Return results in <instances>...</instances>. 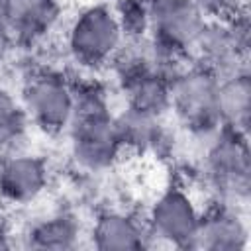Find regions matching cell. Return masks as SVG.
<instances>
[{"label":"cell","instance_id":"6da1fadb","mask_svg":"<svg viewBox=\"0 0 251 251\" xmlns=\"http://www.w3.org/2000/svg\"><path fill=\"white\" fill-rule=\"evenodd\" d=\"M73 92L75 116L67 129L71 157L84 173H106L124 151L110 94L92 78L73 80Z\"/></svg>","mask_w":251,"mask_h":251},{"label":"cell","instance_id":"7a4b0ae2","mask_svg":"<svg viewBox=\"0 0 251 251\" xmlns=\"http://www.w3.org/2000/svg\"><path fill=\"white\" fill-rule=\"evenodd\" d=\"M124 41V31L108 2H92L78 8L65 27L67 57L86 73L110 67Z\"/></svg>","mask_w":251,"mask_h":251},{"label":"cell","instance_id":"3957f363","mask_svg":"<svg viewBox=\"0 0 251 251\" xmlns=\"http://www.w3.org/2000/svg\"><path fill=\"white\" fill-rule=\"evenodd\" d=\"M214 200L245 206L251 190V157L247 135L229 127H220L204 139L200 167Z\"/></svg>","mask_w":251,"mask_h":251},{"label":"cell","instance_id":"277c9868","mask_svg":"<svg viewBox=\"0 0 251 251\" xmlns=\"http://www.w3.org/2000/svg\"><path fill=\"white\" fill-rule=\"evenodd\" d=\"M220 76L198 63H184L171 76V112L176 124L198 139L222 127Z\"/></svg>","mask_w":251,"mask_h":251},{"label":"cell","instance_id":"5b68a950","mask_svg":"<svg viewBox=\"0 0 251 251\" xmlns=\"http://www.w3.org/2000/svg\"><path fill=\"white\" fill-rule=\"evenodd\" d=\"M20 104L29 124L39 131L65 133L75 116L73 80L55 69H35L22 84Z\"/></svg>","mask_w":251,"mask_h":251},{"label":"cell","instance_id":"8992f818","mask_svg":"<svg viewBox=\"0 0 251 251\" xmlns=\"http://www.w3.org/2000/svg\"><path fill=\"white\" fill-rule=\"evenodd\" d=\"M202 208L182 184H169L151 202L145 226L153 245L194 249Z\"/></svg>","mask_w":251,"mask_h":251},{"label":"cell","instance_id":"52a82bcc","mask_svg":"<svg viewBox=\"0 0 251 251\" xmlns=\"http://www.w3.org/2000/svg\"><path fill=\"white\" fill-rule=\"evenodd\" d=\"M247 16L235 10L224 18L208 20L192 47L190 57H194V63L210 69L218 76H224L241 67H247Z\"/></svg>","mask_w":251,"mask_h":251},{"label":"cell","instance_id":"ba28073f","mask_svg":"<svg viewBox=\"0 0 251 251\" xmlns=\"http://www.w3.org/2000/svg\"><path fill=\"white\" fill-rule=\"evenodd\" d=\"M49 186V165L41 155L16 149L0 155V200L12 206L35 202Z\"/></svg>","mask_w":251,"mask_h":251},{"label":"cell","instance_id":"9c48e42d","mask_svg":"<svg viewBox=\"0 0 251 251\" xmlns=\"http://www.w3.org/2000/svg\"><path fill=\"white\" fill-rule=\"evenodd\" d=\"M249 247V224L243 206L212 200L202 208L194 249L206 251H245Z\"/></svg>","mask_w":251,"mask_h":251},{"label":"cell","instance_id":"30bf717a","mask_svg":"<svg viewBox=\"0 0 251 251\" xmlns=\"http://www.w3.org/2000/svg\"><path fill=\"white\" fill-rule=\"evenodd\" d=\"M88 239L100 251H139L153 247L145 220L120 208L98 212L88 229Z\"/></svg>","mask_w":251,"mask_h":251},{"label":"cell","instance_id":"8fae6325","mask_svg":"<svg viewBox=\"0 0 251 251\" xmlns=\"http://www.w3.org/2000/svg\"><path fill=\"white\" fill-rule=\"evenodd\" d=\"M0 16L8 22L16 45L33 47L57 25L61 16L59 0H0Z\"/></svg>","mask_w":251,"mask_h":251},{"label":"cell","instance_id":"7c38bea8","mask_svg":"<svg viewBox=\"0 0 251 251\" xmlns=\"http://www.w3.org/2000/svg\"><path fill=\"white\" fill-rule=\"evenodd\" d=\"M118 135L124 151L133 153H163L171 145V133L165 126V118L122 108L116 114Z\"/></svg>","mask_w":251,"mask_h":251},{"label":"cell","instance_id":"4fadbf2b","mask_svg":"<svg viewBox=\"0 0 251 251\" xmlns=\"http://www.w3.org/2000/svg\"><path fill=\"white\" fill-rule=\"evenodd\" d=\"M82 226L71 212H53L33 222L24 233V245L39 251H71L80 245Z\"/></svg>","mask_w":251,"mask_h":251},{"label":"cell","instance_id":"5bb4252c","mask_svg":"<svg viewBox=\"0 0 251 251\" xmlns=\"http://www.w3.org/2000/svg\"><path fill=\"white\" fill-rule=\"evenodd\" d=\"M220 118L222 127L249 133L251 124V78L247 67L220 76Z\"/></svg>","mask_w":251,"mask_h":251},{"label":"cell","instance_id":"9a60e30c","mask_svg":"<svg viewBox=\"0 0 251 251\" xmlns=\"http://www.w3.org/2000/svg\"><path fill=\"white\" fill-rule=\"evenodd\" d=\"M29 126L20 100L0 86V155L22 149Z\"/></svg>","mask_w":251,"mask_h":251},{"label":"cell","instance_id":"2e32d148","mask_svg":"<svg viewBox=\"0 0 251 251\" xmlns=\"http://www.w3.org/2000/svg\"><path fill=\"white\" fill-rule=\"evenodd\" d=\"M126 39H143L149 33L147 0H116L112 4Z\"/></svg>","mask_w":251,"mask_h":251},{"label":"cell","instance_id":"e0dca14e","mask_svg":"<svg viewBox=\"0 0 251 251\" xmlns=\"http://www.w3.org/2000/svg\"><path fill=\"white\" fill-rule=\"evenodd\" d=\"M210 20L212 18H224L233 12V2L231 0H192Z\"/></svg>","mask_w":251,"mask_h":251},{"label":"cell","instance_id":"ac0fdd59","mask_svg":"<svg viewBox=\"0 0 251 251\" xmlns=\"http://www.w3.org/2000/svg\"><path fill=\"white\" fill-rule=\"evenodd\" d=\"M14 47H16L14 33H12V29H10L8 22L0 16V63H4V61L10 57V53L14 51Z\"/></svg>","mask_w":251,"mask_h":251},{"label":"cell","instance_id":"d6986e66","mask_svg":"<svg viewBox=\"0 0 251 251\" xmlns=\"http://www.w3.org/2000/svg\"><path fill=\"white\" fill-rule=\"evenodd\" d=\"M12 245H14V241H12L10 231L0 224V249H8V247H12Z\"/></svg>","mask_w":251,"mask_h":251}]
</instances>
